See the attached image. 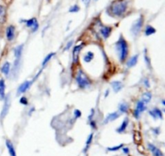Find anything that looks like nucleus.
<instances>
[{"label":"nucleus","mask_w":165,"mask_h":156,"mask_svg":"<svg viewBox=\"0 0 165 156\" xmlns=\"http://www.w3.org/2000/svg\"><path fill=\"white\" fill-rule=\"evenodd\" d=\"M115 50L121 62H123L128 55V45L127 41L121 35L118 41L115 43Z\"/></svg>","instance_id":"obj_1"},{"label":"nucleus","mask_w":165,"mask_h":156,"mask_svg":"<svg viewBox=\"0 0 165 156\" xmlns=\"http://www.w3.org/2000/svg\"><path fill=\"white\" fill-rule=\"evenodd\" d=\"M127 8V2L118 0L117 2H115V3H114L112 4V6L110 7V11H111V12H112V14L114 15L121 16V15H123L125 13Z\"/></svg>","instance_id":"obj_2"},{"label":"nucleus","mask_w":165,"mask_h":156,"mask_svg":"<svg viewBox=\"0 0 165 156\" xmlns=\"http://www.w3.org/2000/svg\"><path fill=\"white\" fill-rule=\"evenodd\" d=\"M76 82L78 85V87L81 89H86V88H89L91 84L90 80L87 75L85 74L82 70H79L77 75H76Z\"/></svg>","instance_id":"obj_3"},{"label":"nucleus","mask_w":165,"mask_h":156,"mask_svg":"<svg viewBox=\"0 0 165 156\" xmlns=\"http://www.w3.org/2000/svg\"><path fill=\"white\" fill-rule=\"evenodd\" d=\"M143 16H140L139 19L135 21V23L132 24L131 28V32L134 36H137L140 32L141 28L143 27Z\"/></svg>","instance_id":"obj_4"},{"label":"nucleus","mask_w":165,"mask_h":156,"mask_svg":"<svg viewBox=\"0 0 165 156\" xmlns=\"http://www.w3.org/2000/svg\"><path fill=\"white\" fill-rule=\"evenodd\" d=\"M3 100V109L1 111V114H0V119H1V120H3V119L8 115V112H9V108H10V105H11L10 95H6V97L4 98Z\"/></svg>","instance_id":"obj_5"},{"label":"nucleus","mask_w":165,"mask_h":156,"mask_svg":"<svg viewBox=\"0 0 165 156\" xmlns=\"http://www.w3.org/2000/svg\"><path fill=\"white\" fill-rule=\"evenodd\" d=\"M146 105L142 100H139L136 104V108H135V112H134V116L136 119H139L140 114L143 113V111L146 110Z\"/></svg>","instance_id":"obj_6"},{"label":"nucleus","mask_w":165,"mask_h":156,"mask_svg":"<svg viewBox=\"0 0 165 156\" xmlns=\"http://www.w3.org/2000/svg\"><path fill=\"white\" fill-rule=\"evenodd\" d=\"M84 47V43L78 45V46H75L73 50V64H77L79 60V54L81 53V51Z\"/></svg>","instance_id":"obj_7"},{"label":"nucleus","mask_w":165,"mask_h":156,"mask_svg":"<svg viewBox=\"0 0 165 156\" xmlns=\"http://www.w3.org/2000/svg\"><path fill=\"white\" fill-rule=\"evenodd\" d=\"M25 23H26L27 27L30 28L31 29V32H35L38 30L39 28V23H38L37 19L36 18H32V19H27V20H23Z\"/></svg>","instance_id":"obj_8"},{"label":"nucleus","mask_w":165,"mask_h":156,"mask_svg":"<svg viewBox=\"0 0 165 156\" xmlns=\"http://www.w3.org/2000/svg\"><path fill=\"white\" fill-rule=\"evenodd\" d=\"M33 80H28V81H25L24 83H23L19 88H18V94H23L25 93L29 88H31V84H33Z\"/></svg>","instance_id":"obj_9"},{"label":"nucleus","mask_w":165,"mask_h":156,"mask_svg":"<svg viewBox=\"0 0 165 156\" xmlns=\"http://www.w3.org/2000/svg\"><path fill=\"white\" fill-rule=\"evenodd\" d=\"M147 149L149 150L151 154L153 156H164V153L160 150V149L156 147L154 144L152 143H148L147 144Z\"/></svg>","instance_id":"obj_10"},{"label":"nucleus","mask_w":165,"mask_h":156,"mask_svg":"<svg viewBox=\"0 0 165 156\" xmlns=\"http://www.w3.org/2000/svg\"><path fill=\"white\" fill-rule=\"evenodd\" d=\"M6 37L9 41H12L15 37V28L13 25H10L6 29Z\"/></svg>","instance_id":"obj_11"},{"label":"nucleus","mask_w":165,"mask_h":156,"mask_svg":"<svg viewBox=\"0 0 165 156\" xmlns=\"http://www.w3.org/2000/svg\"><path fill=\"white\" fill-rule=\"evenodd\" d=\"M149 114L154 118L155 120L156 119H163V113L160 109H159L157 108H155L149 112Z\"/></svg>","instance_id":"obj_12"},{"label":"nucleus","mask_w":165,"mask_h":156,"mask_svg":"<svg viewBox=\"0 0 165 156\" xmlns=\"http://www.w3.org/2000/svg\"><path fill=\"white\" fill-rule=\"evenodd\" d=\"M23 44L16 46L14 49V55H15V60H20L22 57V53L23 50Z\"/></svg>","instance_id":"obj_13"},{"label":"nucleus","mask_w":165,"mask_h":156,"mask_svg":"<svg viewBox=\"0 0 165 156\" xmlns=\"http://www.w3.org/2000/svg\"><path fill=\"white\" fill-rule=\"evenodd\" d=\"M6 146L8 148V153L10 156H17L16 155V151H15V149L14 147V145L11 142L10 140H6Z\"/></svg>","instance_id":"obj_14"},{"label":"nucleus","mask_w":165,"mask_h":156,"mask_svg":"<svg viewBox=\"0 0 165 156\" xmlns=\"http://www.w3.org/2000/svg\"><path fill=\"white\" fill-rule=\"evenodd\" d=\"M119 116H120V115L118 114V113H117V112L110 113V114L107 115L106 117L105 118V120H104V124H107V123H109V122L114 121V120H116L117 118L119 117Z\"/></svg>","instance_id":"obj_15"},{"label":"nucleus","mask_w":165,"mask_h":156,"mask_svg":"<svg viewBox=\"0 0 165 156\" xmlns=\"http://www.w3.org/2000/svg\"><path fill=\"white\" fill-rule=\"evenodd\" d=\"M111 32H112V28H111L110 27L108 26H103L101 29H100L101 34L103 36V37L105 39H107L109 37L111 33Z\"/></svg>","instance_id":"obj_16"},{"label":"nucleus","mask_w":165,"mask_h":156,"mask_svg":"<svg viewBox=\"0 0 165 156\" xmlns=\"http://www.w3.org/2000/svg\"><path fill=\"white\" fill-rule=\"evenodd\" d=\"M128 124H129V119H128V117H126L123 120V123L121 124V126L116 130L117 133H123L124 131L127 130V126H128Z\"/></svg>","instance_id":"obj_17"},{"label":"nucleus","mask_w":165,"mask_h":156,"mask_svg":"<svg viewBox=\"0 0 165 156\" xmlns=\"http://www.w3.org/2000/svg\"><path fill=\"white\" fill-rule=\"evenodd\" d=\"M5 89H6V84L3 79H0V100H3L6 97L5 95Z\"/></svg>","instance_id":"obj_18"},{"label":"nucleus","mask_w":165,"mask_h":156,"mask_svg":"<svg viewBox=\"0 0 165 156\" xmlns=\"http://www.w3.org/2000/svg\"><path fill=\"white\" fill-rule=\"evenodd\" d=\"M10 71H11V63L8 61H6L1 67V72L5 75H8Z\"/></svg>","instance_id":"obj_19"},{"label":"nucleus","mask_w":165,"mask_h":156,"mask_svg":"<svg viewBox=\"0 0 165 156\" xmlns=\"http://www.w3.org/2000/svg\"><path fill=\"white\" fill-rule=\"evenodd\" d=\"M111 86H112L113 90L114 92H118L122 90L123 88V84L120 81H113L111 83Z\"/></svg>","instance_id":"obj_20"},{"label":"nucleus","mask_w":165,"mask_h":156,"mask_svg":"<svg viewBox=\"0 0 165 156\" xmlns=\"http://www.w3.org/2000/svg\"><path fill=\"white\" fill-rule=\"evenodd\" d=\"M138 57H139V55L136 54L135 56L131 57V58L128 60L127 62V67H133V66H135L137 64V62H138Z\"/></svg>","instance_id":"obj_21"},{"label":"nucleus","mask_w":165,"mask_h":156,"mask_svg":"<svg viewBox=\"0 0 165 156\" xmlns=\"http://www.w3.org/2000/svg\"><path fill=\"white\" fill-rule=\"evenodd\" d=\"M151 97H152V95H151V93L150 91H146L142 95V101L144 104L150 103Z\"/></svg>","instance_id":"obj_22"},{"label":"nucleus","mask_w":165,"mask_h":156,"mask_svg":"<svg viewBox=\"0 0 165 156\" xmlns=\"http://www.w3.org/2000/svg\"><path fill=\"white\" fill-rule=\"evenodd\" d=\"M94 53H92V52H90V51H89V52H87V53H86V55L83 57V60L86 61V62H87V63H89V62H90V61L94 59Z\"/></svg>","instance_id":"obj_23"},{"label":"nucleus","mask_w":165,"mask_h":156,"mask_svg":"<svg viewBox=\"0 0 165 156\" xmlns=\"http://www.w3.org/2000/svg\"><path fill=\"white\" fill-rule=\"evenodd\" d=\"M6 17V8L3 6L0 5V23H3L5 21Z\"/></svg>","instance_id":"obj_24"},{"label":"nucleus","mask_w":165,"mask_h":156,"mask_svg":"<svg viewBox=\"0 0 165 156\" xmlns=\"http://www.w3.org/2000/svg\"><path fill=\"white\" fill-rule=\"evenodd\" d=\"M93 138H94V134L93 133H90L89 135V137H87L86 142V147L84 149V152L86 153L88 150V149L90 147V144L92 143V141H93Z\"/></svg>","instance_id":"obj_25"},{"label":"nucleus","mask_w":165,"mask_h":156,"mask_svg":"<svg viewBox=\"0 0 165 156\" xmlns=\"http://www.w3.org/2000/svg\"><path fill=\"white\" fill-rule=\"evenodd\" d=\"M155 32H156V30L153 27L151 26V25H147L146 27V29H145V35L148 37V36H151V35L155 33Z\"/></svg>","instance_id":"obj_26"},{"label":"nucleus","mask_w":165,"mask_h":156,"mask_svg":"<svg viewBox=\"0 0 165 156\" xmlns=\"http://www.w3.org/2000/svg\"><path fill=\"white\" fill-rule=\"evenodd\" d=\"M54 55H55V53H50L49 54H48V55L45 57L44 61H42V66L44 67V66H45L47 65V64L49 62V61L53 58V57Z\"/></svg>","instance_id":"obj_27"},{"label":"nucleus","mask_w":165,"mask_h":156,"mask_svg":"<svg viewBox=\"0 0 165 156\" xmlns=\"http://www.w3.org/2000/svg\"><path fill=\"white\" fill-rule=\"evenodd\" d=\"M118 109H119L120 113H127L128 111L127 104L121 103L120 104L118 105Z\"/></svg>","instance_id":"obj_28"},{"label":"nucleus","mask_w":165,"mask_h":156,"mask_svg":"<svg viewBox=\"0 0 165 156\" xmlns=\"http://www.w3.org/2000/svg\"><path fill=\"white\" fill-rule=\"evenodd\" d=\"M124 146L123 144L118 145L116 146H112V147H108L107 148V150L108 151H110V152H114V151H118V150H120L121 148H123Z\"/></svg>","instance_id":"obj_29"},{"label":"nucleus","mask_w":165,"mask_h":156,"mask_svg":"<svg viewBox=\"0 0 165 156\" xmlns=\"http://www.w3.org/2000/svg\"><path fill=\"white\" fill-rule=\"evenodd\" d=\"M19 102L21 104H23V105H27L28 104V100L27 99V97L25 96H22L20 99H19Z\"/></svg>","instance_id":"obj_30"},{"label":"nucleus","mask_w":165,"mask_h":156,"mask_svg":"<svg viewBox=\"0 0 165 156\" xmlns=\"http://www.w3.org/2000/svg\"><path fill=\"white\" fill-rule=\"evenodd\" d=\"M144 60H145V62L147 63V66H148L149 68H151V60L149 57L146 54V50H145V54H144Z\"/></svg>","instance_id":"obj_31"},{"label":"nucleus","mask_w":165,"mask_h":156,"mask_svg":"<svg viewBox=\"0 0 165 156\" xmlns=\"http://www.w3.org/2000/svg\"><path fill=\"white\" fill-rule=\"evenodd\" d=\"M79 10H80V8H79L77 5H74V6H73L72 8H70L69 9V12H79Z\"/></svg>","instance_id":"obj_32"},{"label":"nucleus","mask_w":165,"mask_h":156,"mask_svg":"<svg viewBox=\"0 0 165 156\" xmlns=\"http://www.w3.org/2000/svg\"><path fill=\"white\" fill-rule=\"evenodd\" d=\"M81 117V112L78 109H76L74 111V117L75 118H79Z\"/></svg>","instance_id":"obj_33"},{"label":"nucleus","mask_w":165,"mask_h":156,"mask_svg":"<svg viewBox=\"0 0 165 156\" xmlns=\"http://www.w3.org/2000/svg\"><path fill=\"white\" fill-rule=\"evenodd\" d=\"M90 125L92 127V129H97V125H96V121L94 120H90Z\"/></svg>","instance_id":"obj_34"},{"label":"nucleus","mask_w":165,"mask_h":156,"mask_svg":"<svg viewBox=\"0 0 165 156\" xmlns=\"http://www.w3.org/2000/svg\"><path fill=\"white\" fill-rule=\"evenodd\" d=\"M73 41H71L68 42L67 45H66V46L64 47V51H67L68 50H69L70 48H71V46H73Z\"/></svg>","instance_id":"obj_35"},{"label":"nucleus","mask_w":165,"mask_h":156,"mask_svg":"<svg viewBox=\"0 0 165 156\" xmlns=\"http://www.w3.org/2000/svg\"><path fill=\"white\" fill-rule=\"evenodd\" d=\"M94 113H95V111H94V109H92V110H91V113H90V115L89 116V117H88V119H89V121H90V120H93V117H94Z\"/></svg>","instance_id":"obj_36"},{"label":"nucleus","mask_w":165,"mask_h":156,"mask_svg":"<svg viewBox=\"0 0 165 156\" xmlns=\"http://www.w3.org/2000/svg\"><path fill=\"white\" fill-rule=\"evenodd\" d=\"M123 152L125 155H128L130 153V150H129L128 147H123Z\"/></svg>","instance_id":"obj_37"},{"label":"nucleus","mask_w":165,"mask_h":156,"mask_svg":"<svg viewBox=\"0 0 165 156\" xmlns=\"http://www.w3.org/2000/svg\"><path fill=\"white\" fill-rule=\"evenodd\" d=\"M144 85H145L146 88H150V84H149V81H148L147 79H144Z\"/></svg>","instance_id":"obj_38"},{"label":"nucleus","mask_w":165,"mask_h":156,"mask_svg":"<svg viewBox=\"0 0 165 156\" xmlns=\"http://www.w3.org/2000/svg\"><path fill=\"white\" fill-rule=\"evenodd\" d=\"M153 132H154L155 135H158V134L160 133V129H159V128L154 129V130H153Z\"/></svg>","instance_id":"obj_39"},{"label":"nucleus","mask_w":165,"mask_h":156,"mask_svg":"<svg viewBox=\"0 0 165 156\" xmlns=\"http://www.w3.org/2000/svg\"><path fill=\"white\" fill-rule=\"evenodd\" d=\"M82 2L83 3H85V5H86V6H88V5H89V4H90V0H82Z\"/></svg>","instance_id":"obj_40"},{"label":"nucleus","mask_w":165,"mask_h":156,"mask_svg":"<svg viewBox=\"0 0 165 156\" xmlns=\"http://www.w3.org/2000/svg\"><path fill=\"white\" fill-rule=\"evenodd\" d=\"M109 92H110L109 90H106V91H105V97H107V96H108V95H109Z\"/></svg>","instance_id":"obj_41"}]
</instances>
